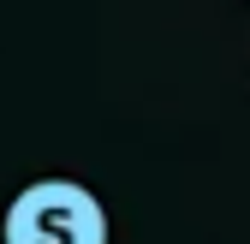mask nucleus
Here are the masks:
<instances>
[{
    "label": "nucleus",
    "instance_id": "nucleus-1",
    "mask_svg": "<svg viewBox=\"0 0 250 244\" xmlns=\"http://www.w3.org/2000/svg\"><path fill=\"white\" fill-rule=\"evenodd\" d=\"M0 238L6 244H107V208L78 179H36L12 197Z\"/></svg>",
    "mask_w": 250,
    "mask_h": 244
}]
</instances>
